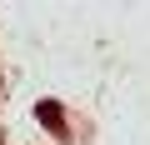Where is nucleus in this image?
<instances>
[{
  "label": "nucleus",
  "mask_w": 150,
  "mask_h": 145,
  "mask_svg": "<svg viewBox=\"0 0 150 145\" xmlns=\"http://www.w3.org/2000/svg\"><path fill=\"white\" fill-rule=\"evenodd\" d=\"M40 120H45V125H55V130H60V110H55V105H40Z\"/></svg>",
  "instance_id": "obj_1"
}]
</instances>
